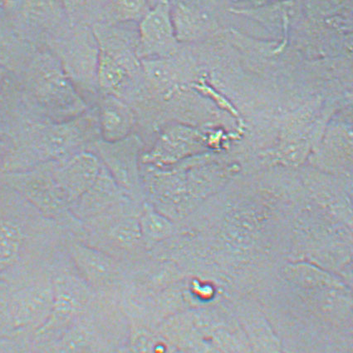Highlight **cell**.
<instances>
[{"label": "cell", "instance_id": "obj_19", "mask_svg": "<svg viewBox=\"0 0 353 353\" xmlns=\"http://www.w3.org/2000/svg\"><path fill=\"white\" fill-rule=\"evenodd\" d=\"M0 6V67L18 75L38 48L19 37Z\"/></svg>", "mask_w": 353, "mask_h": 353}, {"label": "cell", "instance_id": "obj_1", "mask_svg": "<svg viewBox=\"0 0 353 353\" xmlns=\"http://www.w3.org/2000/svg\"><path fill=\"white\" fill-rule=\"evenodd\" d=\"M69 233L0 182V283L11 285L54 271L67 254Z\"/></svg>", "mask_w": 353, "mask_h": 353}, {"label": "cell", "instance_id": "obj_7", "mask_svg": "<svg viewBox=\"0 0 353 353\" xmlns=\"http://www.w3.org/2000/svg\"><path fill=\"white\" fill-rule=\"evenodd\" d=\"M143 204L129 200L83 222L81 240L121 261L143 260L149 254L139 225Z\"/></svg>", "mask_w": 353, "mask_h": 353}, {"label": "cell", "instance_id": "obj_23", "mask_svg": "<svg viewBox=\"0 0 353 353\" xmlns=\"http://www.w3.org/2000/svg\"><path fill=\"white\" fill-rule=\"evenodd\" d=\"M10 143L9 141L0 139V172L5 164V162L9 153Z\"/></svg>", "mask_w": 353, "mask_h": 353}, {"label": "cell", "instance_id": "obj_24", "mask_svg": "<svg viewBox=\"0 0 353 353\" xmlns=\"http://www.w3.org/2000/svg\"><path fill=\"white\" fill-rule=\"evenodd\" d=\"M14 74L6 70L2 67H0V89H2L6 85L13 79Z\"/></svg>", "mask_w": 353, "mask_h": 353}, {"label": "cell", "instance_id": "obj_17", "mask_svg": "<svg viewBox=\"0 0 353 353\" xmlns=\"http://www.w3.org/2000/svg\"><path fill=\"white\" fill-rule=\"evenodd\" d=\"M101 139L116 142L135 133L137 115L125 101L112 95H101L96 100Z\"/></svg>", "mask_w": 353, "mask_h": 353}, {"label": "cell", "instance_id": "obj_5", "mask_svg": "<svg viewBox=\"0 0 353 353\" xmlns=\"http://www.w3.org/2000/svg\"><path fill=\"white\" fill-rule=\"evenodd\" d=\"M129 332L119 302L99 296L90 309L59 338L32 344L34 353H119Z\"/></svg>", "mask_w": 353, "mask_h": 353}, {"label": "cell", "instance_id": "obj_11", "mask_svg": "<svg viewBox=\"0 0 353 353\" xmlns=\"http://www.w3.org/2000/svg\"><path fill=\"white\" fill-rule=\"evenodd\" d=\"M65 249L77 273L97 296L119 302L135 263L113 258L71 233L65 241Z\"/></svg>", "mask_w": 353, "mask_h": 353}, {"label": "cell", "instance_id": "obj_8", "mask_svg": "<svg viewBox=\"0 0 353 353\" xmlns=\"http://www.w3.org/2000/svg\"><path fill=\"white\" fill-rule=\"evenodd\" d=\"M54 162L19 172H0V182L15 191L44 218L54 221L68 233L83 238V222L71 207L54 177Z\"/></svg>", "mask_w": 353, "mask_h": 353}, {"label": "cell", "instance_id": "obj_3", "mask_svg": "<svg viewBox=\"0 0 353 353\" xmlns=\"http://www.w3.org/2000/svg\"><path fill=\"white\" fill-rule=\"evenodd\" d=\"M15 75L24 98L41 119L67 121L91 108L48 48L36 50L23 70Z\"/></svg>", "mask_w": 353, "mask_h": 353}, {"label": "cell", "instance_id": "obj_22", "mask_svg": "<svg viewBox=\"0 0 353 353\" xmlns=\"http://www.w3.org/2000/svg\"><path fill=\"white\" fill-rule=\"evenodd\" d=\"M0 353H34L30 340L0 338Z\"/></svg>", "mask_w": 353, "mask_h": 353}, {"label": "cell", "instance_id": "obj_12", "mask_svg": "<svg viewBox=\"0 0 353 353\" xmlns=\"http://www.w3.org/2000/svg\"><path fill=\"white\" fill-rule=\"evenodd\" d=\"M2 7L16 33L36 48H47L69 26L63 2H3Z\"/></svg>", "mask_w": 353, "mask_h": 353}, {"label": "cell", "instance_id": "obj_20", "mask_svg": "<svg viewBox=\"0 0 353 353\" xmlns=\"http://www.w3.org/2000/svg\"><path fill=\"white\" fill-rule=\"evenodd\" d=\"M141 238L148 251L168 241L176 233V226L168 217L145 201L139 218Z\"/></svg>", "mask_w": 353, "mask_h": 353}, {"label": "cell", "instance_id": "obj_9", "mask_svg": "<svg viewBox=\"0 0 353 353\" xmlns=\"http://www.w3.org/2000/svg\"><path fill=\"white\" fill-rule=\"evenodd\" d=\"M52 288L54 303L50 318L32 336V343H47L59 338L90 309L99 298L77 273L68 255L52 271Z\"/></svg>", "mask_w": 353, "mask_h": 353}, {"label": "cell", "instance_id": "obj_18", "mask_svg": "<svg viewBox=\"0 0 353 353\" xmlns=\"http://www.w3.org/2000/svg\"><path fill=\"white\" fill-rule=\"evenodd\" d=\"M24 98L16 75L0 89V139L10 141L31 121L39 120ZM43 120V119H41Z\"/></svg>", "mask_w": 353, "mask_h": 353}, {"label": "cell", "instance_id": "obj_10", "mask_svg": "<svg viewBox=\"0 0 353 353\" xmlns=\"http://www.w3.org/2000/svg\"><path fill=\"white\" fill-rule=\"evenodd\" d=\"M47 48L60 61L68 78L87 102L89 98L97 100L100 95L97 84L99 50L92 27L69 23Z\"/></svg>", "mask_w": 353, "mask_h": 353}, {"label": "cell", "instance_id": "obj_25", "mask_svg": "<svg viewBox=\"0 0 353 353\" xmlns=\"http://www.w3.org/2000/svg\"><path fill=\"white\" fill-rule=\"evenodd\" d=\"M2 3H3V2H0V6H1V5H2Z\"/></svg>", "mask_w": 353, "mask_h": 353}, {"label": "cell", "instance_id": "obj_2", "mask_svg": "<svg viewBox=\"0 0 353 353\" xmlns=\"http://www.w3.org/2000/svg\"><path fill=\"white\" fill-rule=\"evenodd\" d=\"M99 139L96 107L67 121L32 120L9 141V153L1 172L24 171L66 160L89 150Z\"/></svg>", "mask_w": 353, "mask_h": 353}, {"label": "cell", "instance_id": "obj_16", "mask_svg": "<svg viewBox=\"0 0 353 353\" xmlns=\"http://www.w3.org/2000/svg\"><path fill=\"white\" fill-rule=\"evenodd\" d=\"M129 200L132 198L103 165L94 184L72 207V212L83 222Z\"/></svg>", "mask_w": 353, "mask_h": 353}, {"label": "cell", "instance_id": "obj_4", "mask_svg": "<svg viewBox=\"0 0 353 353\" xmlns=\"http://www.w3.org/2000/svg\"><path fill=\"white\" fill-rule=\"evenodd\" d=\"M99 46L97 84L101 95H112L132 104L143 88L141 61L137 55L138 24L92 26Z\"/></svg>", "mask_w": 353, "mask_h": 353}, {"label": "cell", "instance_id": "obj_15", "mask_svg": "<svg viewBox=\"0 0 353 353\" xmlns=\"http://www.w3.org/2000/svg\"><path fill=\"white\" fill-rule=\"evenodd\" d=\"M103 168L99 158L89 150L54 164V177L71 207L91 188Z\"/></svg>", "mask_w": 353, "mask_h": 353}, {"label": "cell", "instance_id": "obj_14", "mask_svg": "<svg viewBox=\"0 0 353 353\" xmlns=\"http://www.w3.org/2000/svg\"><path fill=\"white\" fill-rule=\"evenodd\" d=\"M174 30L168 2H155L138 23L137 55L141 60L161 59L174 50Z\"/></svg>", "mask_w": 353, "mask_h": 353}, {"label": "cell", "instance_id": "obj_21", "mask_svg": "<svg viewBox=\"0 0 353 353\" xmlns=\"http://www.w3.org/2000/svg\"><path fill=\"white\" fill-rule=\"evenodd\" d=\"M155 2L108 1L103 2L99 23L119 24L139 23Z\"/></svg>", "mask_w": 353, "mask_h": 353}, {"label": "cell", "instance_id": "obj_6", "mask_svg": "<svg viewBox=\"0 0 353 353\" xmlns=\"http://www.w3.org/2000/svg\"><path fill=\"white\" fill-rule=\"evenodd\" d=\"M52 271L0 283V338L31 341L46 324L54 303Z\"/></svg>", "mask_w": 353, "mask_h": 353}, {"label": "cell", "instance_id": "obj_13", "mask_svg": "<svg viewBox=\"0 0 353 353\" xmlns=\"http://www.w3.org/2000/svg\"><path fill=\"white\" fill-rule=\"evenodd\" d=\"M145 150V141L137 133L116 142L99 139L89 149L99 158L121 189L139 204L145 202L141 164Z\"/></svg>", "mask_w": 353, "mask_h": 353}]
</instances>
